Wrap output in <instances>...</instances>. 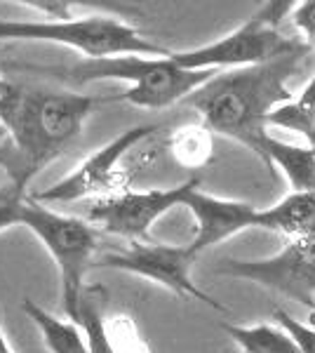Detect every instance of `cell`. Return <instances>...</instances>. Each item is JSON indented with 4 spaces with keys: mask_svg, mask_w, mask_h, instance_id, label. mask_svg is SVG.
<instances>
[{
    "mask_svg": "<svg viewBox=\"0 0 315 353\" xmlns=\"http://www.w3.org/2000/svg\"><path fill=\"white\" fill-rule=\"evenodd\" d=\"M106 97L48 92L8 85L0 97V128L5 132L0 165L10 181L28 186L83 132L88 116Z\"/></svg>",
    "mask_w": 315,
    "mask_h": 353,
    "instance_id": "cell-1",
    "label": "cell"
},
{
    "mask_svg": "<svg viewBox=\"0 0 315 353\" xmlns=\"http://www.w3.org/2000/svg\"><path fill=\"white\" fill-rule=\"evenodd\" d=\"M303 54L306 50L266 64L221 71L188 97L186 104L200 113L212 134L231 137L266 163L263 141L268 139V116L292 99L287 83L299 71Z\"/></svg>",
    "mask_w": 315,
    "mask_h": 353,
    "instance_id": "cell-2",
    "label": "cell"
},
{
    "mask_svg": "<svg viewBox=\"0 0 315 353\" xmlns=\"http://www.w3.org/2000/svg\"><path fill=\"white\" fill-rule=\"evenodd\" d=\"M28 71L45 73L57 81L85 85L94 81H123L130 83L125 92L106 97V101H128L139 109H167L181 99H188L196 90L210 83L221 71H188L165 57H108V59H85L66 68L54 66H21Z\"/></svg>",
    "mask_w": 315,
    "mask_h": 353,
    "instance_id": "cell-3",
    "label": "cell"
},
{
    "mask_svg": "<svg viewBox=\"0 0 315 353\" xmlns=\"http://www.w3.org/2000/svg\"><path fill=\"white\" fill-rule=\"evenodd\" d=\"M43 41L59 43L83 52L88 59L108 57H165L170 50L160 48L139 33V28L125 24L116 17L90 14L71 17L66 21H17L0 19V43Z\"/></svg>",
    "mask_w": 315,
    "mask_h": 353,
    "instance_id": "cell-4",
    "label": "cell"
},
{
    "mask_svg": "<svg viewBox=\"0 0 315 353\" xmlns=\"http://www.w3.org/2000/svg\"><path fill=\"white\" fill-rule=\"evenodd\" d=\"M17 226H26L54 259L61 283V309L68 321L76 323L85 273L92 266L96 250V229L85 219L54 212L48 205L33 201L31 193L21 203Z\"/></svg>",
    "mask_w": 315,
    "mask_h": 353,
    "instance_id": "cell-5",
    "label": "cell"
},
{
    "mask_svg": "<svg viewBox=\"0 0 315 353\" xmlns=\"http://www.w3.org/2000/svg\"><path fill=\"white\" fill-rule=\"evenodd\" d=\"M289 3H266L252 19L228 36L186 52H170V59L188 71H221L226 66L245 68L266 64L278 57L306 50L296 38L280 33V21L289 14Z\"/></svg>",
    "mask_w": 315,
    "mask_h": 353,
    "instance_id": "cell-6",
    "label": "cell"
},
{
    "mask_svg": "<svg viewBox=\"0 0 315 353\" xmlns=\"http://www.w3.org/2000/svg\"><path fill=\"white\" fill-rule=\"evenodd\" d=\"M158 132V125H139V128L125 130L116 139H111L106 146L88 156L83 163L66 174L61 181H57L50 189L31 193L38 203H73L83 198H106L113 193L125 191V174L120 172V163L128 153L146 141L151 134Z\"/></svg>",
    "mask_w": 315,
    "mask_h": 353,
    "instance_id": "cell-7",
    "label": "cell"
},
{
    "mask_svg": "<svg viewBox=\"0 0 315 353\" xmlns=\"http://www.w3.org/2000/svg\"><path fill=\"white\" fill-rule=\"evenodd\" d=\"M198 254L191 250V245H160V243H130V248L118 250V252H108L101 259L92 261L96 269H118L134 273L139 278L156 283L172 290L174 294L181 297L200 299L203 304L212 309L223 311V304L205 294L196 283H193L191 269L196 264Z\"/></svg>",
    "mask_w": 315,
    "mask_h": 353,
    "instance_id": "cell-8",
    "label": "cell"
},
{
    "mask_svg": "<svg viewBox=\"0 0 315 353\" xmlns=\"http://www.w3.org/2000/svg\"><path fill=\"white\" fill-rule=\"evenodd\" d=\"M219 273L243 278L315 309V236L294 238L278 254L256 261H226Z\"/></svg>",
    "mask_w": 315,
    "mask_h": 353,
    "instance_id": "cell-9",
    "label": "cell"
},
{
    "mask_svg": "<svg viewBox=\"0 0 315 353\" xmlns=\"http://www.w3.org/2000/svg\"><path fill=\"white\" fill-rule=\"evenodd\" d=\"M200 186V179H188L172 189H153V191H120L113 196L99 198L88 210V221L99 226L101 231L116 233V236L132 238V243H144L151 226L163 217L165 212L184 205V198Z\"/></svg>",
    "mask_w": 315,
    "mask_h": 353,
    "instance_id": "cell-10",
    "label": "cell"
},
{
    "mask_svg": "<svg viewBox=\"0 0 315 353\" xmlns=\"http://www.w3.org/2000/svg\"><path fill=\"white\" fill-rule=\"evenodd\" d=\"M181 208L191 210V214L198 221L196 238L191 243V250L196 254L212 248V245L223 243L226 238L236 236L240 231L256 229V212H259V208L243 201L212 198L200 191V186L188 193Z\"/></svg>",
    "mask_w": 315,
    "mask_h": 353,
    "instance_id": "cell-11",
    "label": "cell"
},
{
    "mask_svg": "<svg viewBox=\"0 0 315 353\" xmlns=\"http://www.w3.org/2000/svg\"><path fill=\"white\" fill-rule=\"evenodd\" d=\"M256 229L294 238L315 236V193H289L283 201L256 212Z\"/></svg>",
    "mask_w": 315,
    "mask_h": 353,
    "instance_id": "cell-12",
    "label": "cell"
},
{
    "mask_svg": "<svg viewBox=\"0 0 315 353\" xmlns=\"http://www.w3.org/2000/svg\"><path fill=\"white\" fill-rule=\"evenodd\" d=\"M266 165H278L287 176L292 193H315V153L311 146L287 144V141L268 139L263 141Z\"/></svg>",
    "mask_w": 315,
    "mask_h": 353,
    "instance_id": "cell-13",
    "label": "cell"
},
{
    "mask_svg": "<svg viewBox=\"0 0 315 353\" xmlns=\"http://www.w3.org/2000/svg\"><path fill=\"white\" fill-rule=\"evenodd\" d=\"M21 311L31 318V323L40 330L45 346L50 353H90L88 344L83 339V332L78 330L76 323L61 321V318L52 316L50 311H45L43 306H38L36 301L24 299L21 301Z\"/></svg>",
    "mask_w": 315,
    "mask_h": 353,
    "instance_id": "cell-14",
    "label": "cell"
},
{
    "mask_svg": "<svg viewBox=\"0 0 315 353\" xmlns=\"http://www.w3.org/2000/svg\"><path fill=\"white\" fill-rule=\"evenodd\" d=\"M268 128H283L301 134L308 141L306 146H315V73L303 85L299 94H292L289 101L280 104L268 116Z\"/></svg>",
    "mask_w": 315,
    "mask_h": 353,
    "instance_id": "cell-15",
    "label": "cell"
},
{
    "mask_svg": "<svg viewBox=\"0 0 315 353\" xmlns=\"http://www.w3.org/2000/svg\"><path fill=\"white\" fill-rule=\"evenodd\" d=\"M221 327L243 349V353H301L296 341L280 325L259 323V325L240 327L223 323Z\"/></svg>",
    "mask_w": 315,
    "mask_h": 353,
    "instance_id": "cell-16",
    "label": "cell"
},
{
    "mask_svg": "<svg viewBox=\"0 0 315 353\" xmlns=\"http://www.w3.org/2000/svg\"><path fill=\"white\" fill-rule=\"evenodd\" d=\"M170 151L184 168H203L214 156V134L205 125H186L172 134Z\"/></svg>",
    "mask_w": 315,
    "mask_h": 353,
    "instance_id": "cell-17",
    "label": "cell"
},
{
    "mask_svg": "<svg viewBox=\"0 0 315 353\" xmlns=\"http://www.w3.org/2000/svg\"><path fill=\"white\" fill-rule=\"evenodd\" d=\"M76 325L83 332L90 353H113L106 334V318L99 304V288H85L80 294Z\"/></svg>",
    "mask_w": 315,
    "mask_h": 353,
    "instance_id": "cell-18",
    "label": "cell"
},
{
    "mask_svg": "<svg viewBox=\"0 0 315 353\" xmlns=\"http://www.w3.org/2000/svg\"><path fill=\"white\" fill-rule=\"evenodd\" d=\"M106 334L113 353H148L144 337L128 316H116L106 321Z\"/></svg>",
    "mask_w": 315,
    "mask_h": 353,
    "instance_id": "cell-19",
    "label": "cell"
},
{
    "mask_svg": "<svg viewBox=\"0 0 315 353\" xmlns=\"http://www.w3.org/2000/svg\"><path fill=\"white\" fill-rule=\"evenodd\" d=\"M28 196V186L17 184V181H8L0 186V231L12 229L19 219V208Z\"/></svg>",
    "mask_w": 315,
    "mask_h": 353,
    "instance_id": "cell-20",
    "label": "cell"
},
{
    "mask_svg": "<svg viewBox=\"0 0 315 353\" xmlns=\"http://www.w3.org/2000/svg\"><path fill=\"white\" fill-rule=\"evenodd\" d=\"M287 19L294 24V28L301 36L303 48L315 50V0H301V3L292 5Z\"/></svg>",
    "mask_w": 315,
    "mask_h": 353,
    "instance_id": "cell-21",
    "label": "cell"
},
{
    "mask_svg": "<svg viewBox=\"0 0 315 353\" xmlns=\"http://www.w3.org/2000/svg\"><path fill=\"white\" fill-rule=\"evenodd\" d=\"M276 325H280L292 339L296 341L301 353H315V327L296 321L285 309H276Z\"/></svg>",
    "mask_w": 315,
    "mask_h": 353,
    "instance_id": "cell-22",
    "label": "cell"
},
{
    "mask_svg": "<svg viewBox=\"0 0 315 353\" xmlns=\"http://www.w3.org/2000/svg\"><path fill=\"white\" fill-rule=\"evenodd\" d=\"M0 353H14V351H12V346H10L8 337H5L3 327H0Z\"/></svg>",
    "mask_w": 315,
    "mask_h": 353,
    "instance_id": "cell-23",
    "label": "cell"
},
{
    "mask_svg": "<svg viewBox=\"0 0 315 353\" xmlns=\"http://www.w3.org/2000/svg\"><path fill=\"white\" fill-rule=\"evenodd\" d=\"M8 81H3V78H0V97H3V92H5V90H8Z\"/></svg>",
    "mask_w": 315,
    "mask_h": 353,
    "instance_id": "cell-24",
    "label": "cell"
},
{
    "mask_svg": "<svg viewBox=\"0 0 315 353\" xmlns=\"http://www.w3.org/2000/svg\"><path fill=\"white\" fill-rule=\"evenodd\" d=\"M3 144H5V132H3V128H0V156H3Z\"/></svg>",
    "mask_w": 315,
    "mask_h": 353,
    "instance_id": "cell-25",
    "label": "cell"
},
{
    "mask_svg": "<svg viewBox=\"0 0 315 353\" xmlns=\"http://www.w3.org/2000/svg\"><path fill=\"white\" fill-rule=\"evenodd\" d=\"M313 153H315V146H313Z\"/></svg>",
    "mask_w": 315,
    "mask_h": 353,
    "instance_id": "cell-26",
    "label": "cell"
}]
</instances>
